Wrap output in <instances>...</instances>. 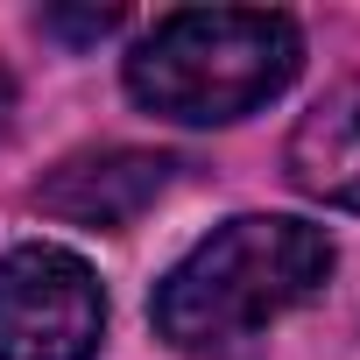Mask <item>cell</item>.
<instances>
[{"label": "cell", "mask_w": 360, "mask_h": 360, "mask_svg": "<svg viewBox=\"0 0 360 360\" xmlns=\"http://www.w3.org/2000/svg\"><path fill=\"white\" fill-rule=\"evenodd\" d=\"M325 276H332L325 226L283 212H240L212 226L155 283V332L191 360H233L283 311L311 304Z\"/></svg>", "instance_id": "6da1fadb"}, {"label": "cell", "mask_w": 360, "mask_h": 360, "mask_svg": "<svg viewBox=\"0 0 360 360\" xmlns=\"http://www.w3.org/2000/svg\"><path fill=\"white\" fill-rule=\"evenodd\" d=\"M304 64V36L290 15L269 8H176L162 15L134 57L127 92L155 120L176 127H226L269 106Z\"/></svg>", "instance_id": "7a4b0ae2"}, {"label": "cell", "mask_w": 360, "mask_h": 360, "mask_svg": "<svg viewBox=\"0 0 360 360\" xmlns=\"http://www.w3.org/2000/svg\"><path fill=\"white\" fill-rule=\"evenodd\" d=\"M106 332L99 276L50 240L0 255V360H92Z\"/></svg>", "instance_id": "3957f363"}, {"label": "cell", "mask_w": 360, "mask_h": 360, "mask_svg": "<svg viewBox=\"0 0 360 360\" xmlns=\"http://www.w3.org/2000/svg\"><path fill=\"white\" fill-rule=\"evenodd\" d=\"M169 169L176 162L148 155V148H92V155H71L43 176L36 205L64 226H85V233H127L169 191Z\"/></svg>", "instance_id": "277c9868"}, {"label": "cell", "mask_w": 360, "mask_h": 360, "mask_svg": "<svg viewBox=\"0 0 360 360\" xmlns=\"http://www.w3.org/2000/svg\"><path fill=\"white\" fill-rule=\"evenodd\" d=\"M290 184L304 198L360 212V78H346L332 99H318L290 134Z\"/></svg>", "instance_id": "5b68a950"}, {"label": "cell", "mask_w": 360, "mask_h": 360, "mask_svg": "<svg viewBox=\"0 0 360 360\" xmlns=\"http://www.w3.org/2000/svg\"><path fill=\"white\" fill-rule=\"evenodd\" d=\"M127 15L120 8H85V15H71V8H43V36H64V43H99V36H113Z\"/></svg>", "instance_id": "8992f818"}, {"label": "cell", "mask_w": 360, "mask_h": 360, "mask_svg": "<svg viewBox=\"0 0 360 360\" xmlns=\"http://www.w3.org/2000/svg\"><path fill=\"white\" fill-rule=\"evenodd\" d=\"M8 113H15V85H8V71H0V127H8Z\"/></svg>", "instance_id": "52a82bcc"}]
</instances>
